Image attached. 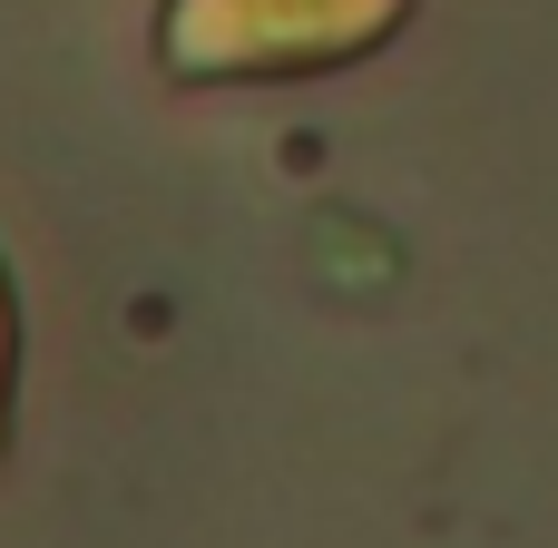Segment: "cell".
<instances>
[{
	"label": "cell",
	"mask_w": 558,
	"mask_h": 548,
	"mask_svg": "<svg viewBox=\"0 0 558 548\" xmlns=\"http://www.w3.org/2000/svg\"><path fill=\"white\" fill-rule=\"evenodd\" d=\"M0 431H10V294H0Z\"/></svg>",
	"instance_id": "obj_1"
}]
</instances>
